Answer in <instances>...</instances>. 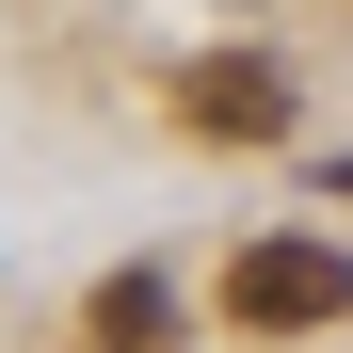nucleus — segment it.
<instances>
[{"instance_id": "nucleus-4", "label": "nucleus", "mask_w": 353, "mask_h": 353, "mask_svg": "<svg viewBox=\"0 0 353 353\" xmlns=\"http://www.w3.org/2000/svg\"><path fill=\"white\" fill-rule=\"evenodd\" d=\"M337 193H353V145H337Z\"/></svg>"}, {"instance_id": "nucleus-1", "label": "nucleus", "mask_w": 353, "mask_h": 353, "mask_svg": "<svg viewBox=\"0 0 353 353\" xmlns=\"http://www.w3.org/2000/svg\"><path fill=\"white\" fill-rule=\"evenodd\" d=\"M225 321H257V337H321V321H353V257L337 241H241L225 257Z\"/></svg>"}, {"instance_id": "nucleus-3", "label": "nucleus", "mask_w": 353, "mask_h": 353, "mask_svg": "<svg viewBox=\"0 0 353 353\" xmlns=\"http://www.w3.org/2000/svg\"><path fill=\"white\" fill-rule=\"evenodd\" d=\"M161 337H176V289L161 273H112L97 289V353H161Z\"/></svg>"}, {"instance_id": "nucleus-2", "label": "nucleus", "mask_w": 353, "mask_h": 353, "mask_svg": "<svg viewBox=\"0 0 353 353\" xmlns=\"http://www.w3.org/2000/svg\"><path fill=\"white\" fill-rule=\"evenodd\" d=\"M176 129H193V145H273V129H289V65H257V48H209V65L176 81Z\"/></svg>"}]
</instances>
